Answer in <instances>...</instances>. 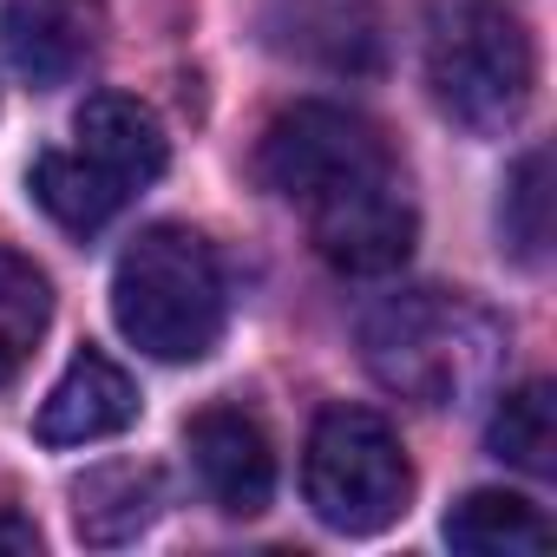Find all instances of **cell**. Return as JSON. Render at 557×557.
I'll return each mask as SVG.
<instances>
[{
  "label": "cell",
  "instance_id": "6da1fadb",
  "mask_svg": "<svg viewBox=\"0 0 557 557\" xmlns=\"http://www.w3.org/2000/svg\"><path fill=\"white\" fill-rule=\"evenodd\" d=\"M256 171L283 203L302 210L322 262H335L342 275H387L413 256V197L387 138L361 112L322 99L289 106L262 132Z\"/></svg>",
  "mask_w": 557,
  "mask_h": 557
},
{
  "label": "cell",
  "instance_id": "7a4b0ae2",
  "mask_svg": "<svg viewBox=\"0 0 557 557\" xmlns=\"http://www.w3.org/2000/svg\"><path fill=\"white\" fill-rule=\"evenodd\" d=\"M368 374L413 407H466L505 368V322L459 289L387 296L361 315Z\"/></svg>",
  "mask_w": 557,
  "mask_h": 557
},
{
  "label": "cell",
  "instance_id": "3957f363",
  "mask_svg": "<svg viewBox=\"0 0 557 557\" xmlns=\"http://www.w3.org/2000/svg\"><path fill=\"white\" fill-rule=\"evenodd\" d=\"M223 269L216 249L184 223H151L112 269V322L151 361H203L223 342Z\"/></svg>",
  "mask_w": 557,
  "mask_h": 557
},
{
  "label": "cell",
  "instance_id": "277c9868",
  "mask_svg": "<svg viewBox=\"0 0 557 557\" xmlns=\"http://www.w3.org/2000/svg\"><path fill=\"white\" fill-rule=\"evenodd\" d=\"M531 79L537 53L511 0H426V86L459 132H511L531 106Z\"/></svg>",
  "mask_w": 557,
  "mask_h": 557
},
{
  "label": "cell",
  "instance_id": "5b68a950",
  "mask_svg": "<svg viewBox=\"0 0 557 557\" xmlns=\"http://www.w3.org/2000/svg\"><path fill=\"white\" fill-rule=\"evenodd\" d=\"M164 158H171V145H164L158 112L138 106V99H125V92H99V99L79 106L73 145H66V151H40L27 190H34V203H40L60 230L92 236V230H106L145 184L164 177Z\"/></svg>",
  "mask_w": 557,
  "mask_h": 557
},
{
  "label": "cell",
  "instance_id": "8992f818",
  "mask_svg": "<svg viewBox=\"0 0 557 557\" xmlns=\"http://www.w3.org/2000/svg\"><path fill=\"white\" fill-rule=\"evenodd\" d=\"M302 492H309V511L342 537L387 531L413 498V466L400 433L368 407H329L309 433Z\"/></svg>",
  "mask_w": 557,
  "mask_h": 557
},
{
  "label": "cell",
  "instance_id": "52a82bcc",
  "mask_svg": "<svg viewBox=\"0 0 557 557\" xmlns=\"http://www.w3.org/2000/svg\"><path fill=\"white\" fill-rule=\"evenodd\" d=\"M99 34H106V0H0L8 60L40 92L86 73V60L99 53Z\"/></svg>",
  "mask_w": 557,
  "mask_h": 557
},
{
  "label": "cell",
  "instance_id": "ba28073f",
  "mask_svg": "<svg viewBox=\"0 0 557 557\" xmlns=\"http://www.w3.org/2000/svg\"><path fill=\"white\" fill-rule=\"evenodd\" d=\"M184 446H190V466L203 479V492L216 498V511L230 518H256L269 498H275V453H269V433L236 413V407H203L190 426H184Z\"/></svg>",
  "mask_w": 557,
  "mask_h": 557
},
{
  "label": "cell",
  "instance_id": "9c48e42d",
  "mask_svg": "<svg viewBox=\"0 0 557 557\" xmlns=\"http://www.w3.org/2000/svg\"><path fill=\"white\" fill-rule=\"evenodd\" d=\"M138 420V381L99 355V348H79L66 361V374L53 381V394L40 400V420L34 433L47 446H92V440H112Z\"/></svg>",
  "mask_w": 557,
  "mask_h": 557
},
{
  "label": "cell",
  "instance_id": "30bf717a",
  "mask_svg": "<svg viewBox=\"0 0 557 557\" xmlns=\"http://www.w3.org/2000/svg\"><path fill=\"white\" fill-rule=\"evenodd\" d=\"M164 511V472L158 466H99L73 485V524L86 544H125Z\"/></svg>",
  "mask_w": 557,
  "mask_h": 557
},
{
  "label": "cell",
  "instance_id": "8fae6325",
  "mask_svg": "<svg viewBox=\"0 0 557 557\" xmlns=\"http://www.w3.org/2000/svg\"><path fill=\"white\" fill-rule=\"evenodd\" d=\"M446 544L466 557H544L550 518L518 492H466L446 518Z\"/></svg>",
  "mask_w": 557,
  "mask_h": 557
},
{
  "label": "cell",
  "instance_id": "7c38bea8",
  "mask_svg": "<svg viewBox=\"0 0 557 557\" xmlns=\"http://www.w3.org/2000/svg\"><path fill=\"white\" fill-rule=\"evenodd\" d=\"M47 322H53V283L34 269V256L0 243V387L21 381Z\"/></svg>",
  "mask_w": 557,
  "mask_h": 557
},
{
  "label": "cell",
  "instance_id": "4fadbf2b",
  "mask_svg": "<svg viewBox=\"0 0 557 557\" xmlns=\"http://www.w3.org/2000/svg\"><path fill=\"white\" fill-rule=\"evenodd\" d=\"M485 440H492V453H498L505 466H518V472H531V479H550V472H557V394H550V381L511 387V394L498 400Z\"/></svg>",
  "mask_w": 557,
  "mask_h": 557
},
{
  "label": "cell",
  "instance_id": "5bb4252c",
  "mask_svg": "<svg viewBox=\"0 0 557 557\" xmlns=\"http://www.w3.org/2000/svg\"><path fill=\"white\" fill-rule=\"evenodd\" d=\"M498 223H505V243H511L524 262L544 256V236H550V158H544V151H531V158L511 171Z\"/></svg>",
  "mask_w": 557,
  "mask_h": 557
},
{
  "label": "cell",
  "instance_id": "9a60e30c",
  "mask_svg": "<svg viewBox=\"0 0 557 557\" xmlns=\"http://www.w3.org/2000/svg\"><path fill=\"white\" fill-rule=\"evenodd\" d=\"M0 550H8V557H34V550H40V531H34V518H21V511H0Z\"/></svg>",
  "mask_w": 557,
  "mask_h": 557
}]
</instances>
